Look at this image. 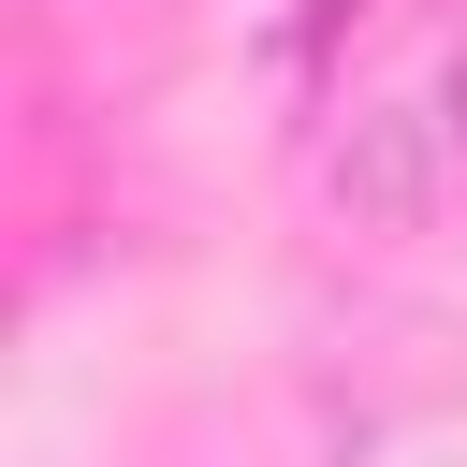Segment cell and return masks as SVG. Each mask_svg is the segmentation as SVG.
<instances>
[{"instance_id": "1", "label": "cell", "mask_w": 467, "mask_h": 467, "mask_svg": "<svg viewBox=\"0 0 467 467\" xmlns=\"http://www.w3.org/2000/svg\"><path fill=\"white\" fill-rule=\"evenodd\" d=\"M467 161V58H438V73H409V88H379L350 131H336V204L350 219H423L438 204V175Z\"/></svg>"}]
</instances>
